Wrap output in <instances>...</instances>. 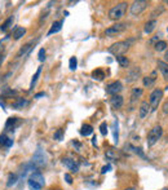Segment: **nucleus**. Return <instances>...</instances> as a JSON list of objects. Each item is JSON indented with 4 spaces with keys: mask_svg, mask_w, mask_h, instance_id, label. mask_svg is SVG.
Returning <instances> with one entry per match:
<instances>
[{
    "mask_svg": "<svg viewBox=\"0 0 168 190\" xmlns=\"http://www.w3.org/2000/svg\"><path fill=\"white\" fill-rule=\"evenodd\" d=\"M162 134H163V128L160 126H155L153 129H150V132L148 133V145L154 146L160 140Z\"/></svg>",
    "mask_w": 168,
    "mask_h": 190,
    "instance_id": "20e7f679",
    "label": "nucleus"
},
{
    "mask_svg": "<svg viewBox=\"0 0 168 190\" xmlns=\"http://www.w3.org/2000/svg\"><path fill=\"white\" fill-rule=\"evenodd\" d=\"M127 23H122V22H116L115 25L110 26L109 29L105 30V35L109 36V38H113V36H116L119 34H122V32L127 29Z\"/></svg>",
    "mask_w": 168,
    "mask_h": 190,
    "instance_id": "423d86ee",
    "label": "nucleus"
},
{
    "mask_svg": "<svg viewBox=\"0 0 168 190\" xmlns=\"http://www.w3.org/2000/svg\"><path fill=\"white\" fill-rule=\"evenodd\" d=\"M162 99H163V89H160V88H156L154 89L153 92H151V95H150V100H149V104H150V107H151V110H156L160 104V101Z\"/></svg>",
    "mask_w": 168,
    "mask_h": 190,
    "instance_id": "39448f33",
    "label": "nucleus"
},
{
    "mask_svg": "<svg viewBox=\"0 0 168 190\" xmlns=\"http://www.w3.org/2000/svg\"><path fill=\"white\" fill-rule=\"evenodd\" d=\"M18 122V118H9L8 119V122H7V124H5V128L7 129H9L10 127H12V129H13V127H14V124Z\"/></svg>",
    "mask_w": 168,
    "mask_h": 190,
    "instance_id": "473e14b6",
    "label": "nucleus"
},
{
    "mask_svg": "<svg viewBox=\"0 0 168 190\" xmlns=\"http://www.w3.org/2000/svg\"><path fill=\"white\" fill-rule=\"evenodd\" d=\"M69 67H70L71 71H75V70H77V67H78V59H77V57H71V58H70Z\"/></svg>",
    "mask_w": 168,
    "mask_h": 190,
    "instance_id": "7c9ffc66",
    "label": "nucleus"
},
{
    "mask_svg": "<svg viewBox=\"0 0 168 190\" xmlns=\"http://www.w3.org/2000/svg\"><path fill=\"white\" fill-rule=\"evenodd\" d=\"M163 113L164 114H168V102H166V104L163 105Z\"/></svg>",
    "mask_w": 168,
    "mask_h": 190,
    "instance_id": "79ce46f5",
    "label": "nucleus"
},
{
    "mask_svg": "<svg viewBox=\"0 0 168 190\" xmlns=\"http://www.w3.org/2000/svg\"><path fill=\"white\" fill-rule=\"evenodd\" d=\"M62 164L66 168H69V170L71 172H74V173L79 172V164L74 159H71V158H63L62 159Z\"/></svg>",
    "mask_w": 168,
    "mask_h": 190,
    "instance_id": "9d476101",
    "label": "nucleus"
},
{
    "mask_svg": "<svg viewBox=\"0 0 168 190\" xmlns=\"http://www.w3.org/2000/svg\"><path fill=\"white\" fill-rule=\"evenodd\" d=\"M124 104V100L120 95H116V96H111L110 99V105L113 106V109H120Z\"/></svg>",
    "mask_w": 168,
    "mask_h": 190,
    "instance_id": "9b49d317",
    "label": "nucleus"
},
{
    "mask_svg": "<svg viewBox=\"0 0 168 190\" xmlns=\"http://www.w3.org/2000/svg\"><path fill=\"white\" fill-rule=\"evenodd\" d=\"M111 170V164H107L105 167H102V170H101V173H106V172H109Z\"/></svg>",
    "mask_w": 168,
    "mask_h": 190,
    "instance_id": "ea45409f",
    "label": "nucleus"
},
{
    "mask_svg": "<svg viewBox=\"0 0 168 190\" xmlns=\"http://www.w3.org/2000/svg\"><path fill=\"white\" fill-rule=\"evenodd\" d=\"M167 5H168V2H167Z\"/></svg>",
    "mask_w": 168,
    "mask_h": 190,
    "instance_id": "3c124183",
    "label": "nucleus"
},
{
    "mask_svg": "<svg viewBox=\"0 0 168 190\" xmlns=\"http://www.w3.org/2000/svg\"><path fill=\"white\" fill-rule=\"evenodd\" d=\"M12 25H13V16H12V17H9V18L2 25V26H0V30H2L3 32H5V31H7Z\"/></svg>",
    "mask_w": 168,
    "mask_h": 190,
    "instance_id": "c85d7f7f",
    "label": "nucleus"
},
{
    "mask_svg": "<svg viewBox=\"0 0 168 190\" xmlns=\"http://www.w3.org/2000/svg\"><path fill=\"white\" fill-rule=\"evenodd\" d=\"M149 3L145 2V0H137V2H133V4L131 5V13L133 16H138L144 12V10L148 8Z\"/></svg>",
    "mask_w": 168,
    "mask_h": 190,
    "instance_id": "0eeeda50",
    "label": "nucleus"
},
{
    "mask_svg": "<svg viewBox=\"0 0 168 190\" xmlns=\"http://www.w3.org/2000/svg\"><path fill=\"white\" fill-rule=\"evenodd\" d=\"M43 96H45V93H44V92H40V93H36L34 97H35V99H39V97H43Z\"/></svg>",
    "mask_w": 168,
    "mask_h": 190,
    "instance_id": "37998d69",
    "label": "nucleus"
},
{
    "mask_svg": "<svg viewBox=\"0 0 168 190\" xmlns=\"http://www.w3.org/2000/svg\"><path fill=\"white\" fill-rule=\"evenodd\" d=\"M27 185H29V188L31 190H41L43 189L41 184H39V182L35 181V180H32V178H30V177H29V180H27Z\"/></svg>",
    "mask_w": 168,
    "mask_h": 190,
    "instance_id": "4be33fe9",
    "label": "nucleus"
},
{
    "mask_svg": "<svg viewBox=\"0 0 168 190\" xmlns=\"http://www.w3.org/2000/svg\"><path fill=\"white\" fill-rule=\"evenodd\" d=\"M167 31H168V29H167Z\"/></svg>",
    "mask_w": 168,
    "mask_h": 190,
    "instance_id": "603ef678",
    "label": "nucleus"
},
{
    "mask_svg": "<svg viewBox=\"0 0 168 190\" xmlns=\"http://www.w3.org/2000/svg\"><path fill=\"white\" fill-rule=\"evenodd\" d=\"M150 104L148 101H142L141 102V105H140V118L141 119H144L149 115V113H150Z\"/></svg>",
    "mask_w": 168,
    "mask_h": 190,
    "instance_id": "f8f14e48",
    "label": "nucleus"
},
{
    "mask_svg": "<svg viewBox=\"0 0 168 190\" xmlns=\"http://www.w3.org/2000/svg\"><path fill=\"white\" fill-rule=\"evenodd\" d=\"M63 178L66 180V182H67V184H73V177H71V175H70V173H65Z\"/></svg>",
    "mask_w": 168,
    "mask_h": 190,
    "instance_id": "58836bf2",
    "label": "nucleus"
},
{
    "mask_svg": "<svg viewBox=\"0 0 168 190\" xmlns=\"http://www.w3.org/2000/svg\"><path fill=\"white\" fill-rule=\"evenodd\" d=\"M164 58L167 59V61H168V49L166 51V54H164Z\"/></svg>",
    "mask_w": 168,
    "mask_h": 190,
    "instance_id": "49530a36",
    "label": "nucleus"
},
{
    "mask_svg": "<svg viewBox=\"0 0 168 190\" xmlns=\"http://www.w3.org/2000/svg\"><path fill=\"white\" fill-rule=\"evenodd\" d=\"M160 190H168V188H164V189H160Z\"/></svg>",
    "mask_w": 168,
    "mask_h": 190,
    "instance_id": "8fccbe9b",
    "label": "nucleus"
},
{
    "mask_svg": "<svg viewBox=\"0 0 168 190\" xmlns=\"http://www.w3.org/2000/svg\"><path fill=\"white\" fill-rule=\"evenodd\" d=\"M100 131H101V134H102V136H106V134H107V124H106V122L101 123Z\"/></svg>",
    "mask_w": 168,
    "mask_h": 190,
    "instance_id": "e433bc0d",
    "label": "nucleus"
},
{
    "mask_svg": "<svg viewBox=\"0 0 168 190\" xmlns=\"http://www.w3.org/2000/svg\"><path fill=\"white\" fill-rule=\"evenodd\" d=\"M53 138L57 140V141H61L63 138V131H62V129H58V131L53 134Z\"/></svg>",
    "mask_w": 168,
    "mask_h": 190,
    "instance_id": "c9c22d12",
    "label": "nucleus"
},
{
    "mask_svg": "<svg viewBox=\"0 0 168 190\" xmlns=\"http://www.w3.org/2000/svg\"><path fill=\"white\" fill-rule=\"evenodd\" d=\"M8 140H9V138H8L5 134H2V136H0V144H2V145H5V146H7Z\"/></svg>",
    "mask_w": 168,
    "mask_h": 190,
    "instance_id": "4c0bfd02",
    "label": "nucleus"
},
{
    "mask_svg": "<svg viewBox=\"0 0 168 190\" xmlns=\"http://www.w3.org/2000/svg\"><path fill=\"white\" fill-rule=\"evenodd\" d=\"M167 47H168V45H167V43H166L164 40H159V41H156V43H155V45H154L155 51H158V52L164 51Z\"/></svg>",
    "mask_w": 168,
    "mask_h": 190,
    "instance_id": "c756f323",
    "label": "nucleus"
},
{
    "mask_svg": "<svg viewBox=\"0 0 168 190\" xmlns=\"http://www.w3.org/2000/svg\"><path fill=\"white\" fill-rule=\"evenodd\" d=\"M133 43V40H123V41H116L114 43V44H111L109 48H107V52H109L110 54H114L115 57L118 56H124V53H126L129 47H131V44Z\"/></svg>",
    "mask_w": 168,
    "mask_h": 190,
    "instance_id": "f257e3e1",
    "label": "nucleus"
},
{
    "mask_svg": "<svg viewBox=\"0 0 168 190\" xmlns=\"http://www.w3.org/2000/svg\"><path fill=\"white\" fill-rule=\"evenodd\" d=\"M156 66H158L159 71L162 73V75H163L164 80L168 81V63L164 62V61H162V59H159V61L156 62Z\"/></svg>",
    "mask_w": 168,
    "mask_h": 190,
    "instance_id": "ddd939ff",
    "label": "nucleus"
},
{
    "mask_svg": "<svg viewBox=\"0 0 168 190\" xmlns=\"http://www.w3.org/2000/svg\"><path fill=\"white\" fill-rule=\"evenodd\" d=\"M105 78V73L102 71L101 69H96L92 71V79H95V80H104Z\"/></svg>",
    "mask_w": 168,
    "mask_h": 190,
    "instance_id": "aec40b11",
    "label": "nucleus"
},
{
    "mask_svg": "<svg viewBox=\"0 0 168 190\" xmlns=\"http://www.w3.org/2000/svg\"><path fill=\"white\" fill-rule=\"evenodd\" d=\"M142 83H144L145 87H151V85H153L155 83V71L151 74V77H145L142 79Z\"/></svg>",
    "mask_w": 168,
    "mask_h": 190,
    "instance_id": "393cba45",
    "label": "nucleus"
},
{
    "mask_svg": "<svg viewBox=\"0 0 168 190\" xmlns=\"http://www.w3.org/2000/svg\"><path fill=\"white\" fill-rule=\"evenodd\" d=\"M129 148H131V149L133 150V153H134V154H137L138 156H141V158L146 159V155H145V153H144V151L141 150L140 148H136V146H129Z\"/></svg>",
    "mask_w": 168,
    "mask_h": 190,
    "instance_id": "2f4dec72",
    "label": "nucleus"
},
{
    "mask_svg": "<svg viewBox=\"0 0 168 190\" xmlns=\"http://www.w3.org/2000/svg\"><path fill=\"white\" fill-rule=\"evenodd\" d=\"M40 74H41V66H39V67H38L36 73L34 74V77H32V79H31V83H30V91H32V89H34V87H35V84H36L38 79H39Z\"/></svg>",
    "mask_w": 168,
    "mask_h": 190,
    "instance_id": "5701e85b",
    "label": "nucleus"
},
{
    "mask_svg": "<svg viewBox=\"0 0 168 190\" xmlns=\"http://www.w3.org/2000/svg\"><path fill=\"white\" fill-rule=\"evenodd\" d=\"M25 34H26V29H25V27H17V29L14 30V32H13V38H14L16 40H18Z\"/></svg>",
    "mask_w": 168,
    "mask_h": 190,
    "instance_id": "a878e982",
    "label": "nucleus"
},
{
    "mask_svg": "<svg viewBox=\"0 0 168 190\" xmlns=\"http://www.w3.org/2000/svg\"><path fill=\"white\" fill-rule=\"evenodd\" d=\"M122 89H123L122 83L119 80H116V81H113V83L107 84V87H106V93L107 95H111V96H116V95H119V92H122Z\"/></svg>",
    "mask_w": 168,
    "mask_h": 190,
    "instance_id": "6e6552de",
    "label": "nucleus"
},
{
    "mask_svg": "<svg viewBox=\"0 0 168 190\" xmlns=\"http://www.w3.org/2000/svg\"><path fill=\"white\" fill-rule=\"evenodd\" d=\"M124 190H134V188H127V189H124Z\"/></svg>",
    "mask_w": 168,
    "mask_h": 190,
    "instance_id": "09e8293b",
    "label": "nucleus"
},
{
    "mask_svg": "<svg viewBox=\"0 0 168 190\" xmlns=\"http://www.w3.org/2000/svg\"><path fill=\"white\" fill-rule=\"evenodd\" d=\"M47 160H48V158H47L45 151L39 146V148L36 149L34 156H32V160H31L32 164H34L36 168H41V167H44L47 164Z\"/></svg>",
    "mask_w": 168,
    "mask_h": 190,
    "instance_id": "7ed1b4c3",
    "label": "nucleus"
},
{
    "mask_svg": "<svg viewBox=\"0 0 168 190\" xmlns=\"http://www.w3.org/2000/svg\"><path fill=\"white\" fill-rule=\"evenodd\" d=\"M2 93H3L4 96H13V95L17 93V92L13 91V89H10V88H8V87H5V88H3Z\"/></svg>",
    "mask_w": 168,
    "mask_h": 190,
    "instance_id": "72a5a7b5",
    "label": "nucleus"
},
{
    "mask_svg": "<svg viewBox=\"0 0 168 190\" xmlns=\"http://www.w3.org/2000/svg\"><path fill=\"white\" fill-rule=\"evenodd\" d=\"M62 23H63V20H61V21H56V22H53L52 23V27H51V30L48 31V36H51V35H53V34H57V32L62 29Z\"/></svg>",
    "mask_w": 168,
    "mask_h": 190,
    "instance_id": "2eb2a0df",
    "label": "nucleus"
},
{
    "mask_svg": "<svg viewBox=\"0 0 168 190\" xmlns=\"http://www.w3.org/2000/svg\"><path fill=\"white\" fill-rule=\"evenodd\" d=\"M30 178H32V180H35V181H38L39 184H41L43 186L45 185V178H44V176H43L40 172H38V171H36V172H32L31 176H30Z\"/></svg>",
    "mask_w": 168,
    "mask_h": 190,
    "instance_id": "a211bd4d",
    "label": "nucleus"
},
{
    "mask_svg": "<svg viewBox=\"0 0 168 190\" xmlns=\"http://www.w3.org/2000/svg\"><path fill=\"white\" fill-rule=\"evenodd\" d=\"M156 25H158V21H156V20H150L149 22H146V23H145V29H144V31L146 32V34H151V32H153V31L155 30Z\"/></svg>",
    "mask_w": 168,
    "mask_h": 190,
    "instance_id": "dca6fc26",
    "label": "nucleus"
},
{
    "mask_svg": "<svg viewBox=\"0 0 168 190\" xmlns=\"http://www.w3.org/2000/svg\"><path fill=\"white\" fill-rule=\"evenodd\" d=\"M127 3H119L116 4L115 7H113L110 10H109V17L114 21H119L120 18L124 17L126 14V10H127Z\"/></svg>",
    "mask_w": 168,
    "mask_h": 190,
    "instance_id": "f03ea898",
    "label": "nucleus"
},
{
    "mask_svg": "<svg viewBox=\"0 0 168 190\" xmlns=\"http://www.w3.org/2000/svg\"><path fill=\"white\" fill-rule=\"evenodd\" d=\"M92 144H93V145L97 144V137H96V136H93V138H92Z\"/></svg>",
    "mask_w": 168,
    "mask_h": 190,
    "instance_id": "a18cd8bd",
    "label": "nucleus"
},
{
    "mask_svg": "<svg viewBox=\"0 0 168 190\" xmlns=\"http://www.w3.org/2000/svg\"><path fill=\"white\" fill-rule=\"evenodd\" d=\"M162 12H163V8H160L159 10H158V9H155V10H154V12H153V13H151V17H153V18H154V17H156V13H158V16H159V13H162Z\"/></svg>",
    "mask_w": 168,
    "mask_h": 190,
    "instance_id": "a19ab883",
    "label": "nucleus"
},
{
    "mask_svg": "<svg viewBox=\"0 0 168 190\" xmlns=\"http://www.w3.org/2000/svg\"><path fill=\"white\" fill-rule=\"evenodd\" d=\"M18 181V176L16 175V173H10V175L8 176V181H7V186L8 188H12L13 185H16Z\"/></svg>",
    "mask_w": 168,
    "mask_h": 190,
    "instance_id": "bb28decb",
    "label": "nucleus"
},
{
    "mask_svg": "<svg viewBox=\"0 0 168 190\" xmlns=\"http://www.w3.org/2000/svg\"><path fill=\"white\" fill-rule=\"evenodd\" d=\"M144 93V89L141 88V87H134V88H132V92H131V102L133 104L134 101H137L141 96H142Z\"/></svg>",
    "mask_w": 168,
    "mask_h": 190,
    "instance_id": "4468645a",
    "label": "nucleus"
},
{
    "mask_svg": "<svg viewBox=\"0 0 168 190\" xmlns=\"http://www.w3.org/2000/svg\"><path fill=\"white\" fill-rule=\"evenodd\" d=\"M29 105V101L25 100V99H18L16 102H13L12 104V107L16 109V110H21V109H23L25 106Z\"/></svg>",
    "mask_w": 168,
    "mask_h": 190,
    "instance_id": "f3484780",
    "label": "nucleus"
},
{
    "mask_svg": "<svg viewBox=\"0 0 168 190\" xmlns=\"http://www.w3.org/2000/svg\"><path fill=\"white\" fill-rule=\"evenodd\" d=\"M32 44H34V43L31 41V43H27V44H26V45H23V47L20 49V52L17 53V57H22V56H26V54H27V53L31 51Z\"/></svg>",
    "mask_w": 168,
    "mask_h": 190,
    "instance_id": "6ab92c4d",
    "label": "nucleus"
},
{
    "mask_svg": "<svg viewBox=\"0 0 168 190\" xmlns=\"http://www.w3.org/2000/svg\"><path fill=\"white\" fill-rule=\"evenodd\" d=\"M93 133V127L91 126V124H84V126L82 127V129H80V134L82 136H89V134H92Z\"/></svg>",
    "mask_w": 168,
    "mask_h": 190,
    "instance_id": "b1692460",
    "label": "nucleus"
},
{
    "mask_svg": "<svg viewBox=\"0 0 168 190\" xmlns=\"http://www.w3.org/2000/svg\"><path fill=\"white\" fill-rule=\"evenodd\" d=\"M113 134H114V142L118 144L119 141V122L114 120L113 123Z\"/></svg>",
    "mask_w": 168,
    "mask_h": 190,
    "instance_id": "412c9836",
    "label": "nucleus"
},
{
    "mask_svg": "<svg viewBox=\"0 0 168 190\" xmlns=\"http://www.w3.org/2000/svg\"><path fill=\"white\" fill-rule=\"evenodd\" d=\"M140 75H141V69H140L138 66L132 67V69L128 71L127 77H126L127 83H133V81H136V80L140 78Z\"/></svg>",
    "mask_w": 168,
    "mask_h": 190,
    "instance_id": "1a4fd4ad",
    "label": "nucleus"
},
{
    "mask_svg": "<svg viewBox=\"0 0 168 190\" xmlns=\"http://www.w3.org/2000/svg\"><path fill=\"white\" fill-rule=\"evenodd\" d=\"M13 145V140H8V142H7V148H10V146H12Z\"/></svg>",
    "mask_w": 168,
    "mask_h": 190,
    "instance_id": "c03bdc74",
    "label": "nucleus"
},
{
    "mask_svg": "<svg viewBox=\"0 0 168 190\" xmlns=\"http://www.w3.org/2000/svg\"><path fill=\"white\" fill-rule=\"evenodd\" d=\"M38 58H39L40 62L45 61V49H44V48H41V49L39 51V53H38Z\"/></svg>",
    "mask_w": 168,
    "mask_h": 190,
    "instance_id": "f704fd0d",
    "label": "nucleus"
},
{
    "mask_svg": "<svg viewBox=\"0 0 168 190\" xmlns=\"http://www.w3.org/2000/svg\"><path fill=\"white\" fill-rule=\"evenodd\" d=\"M116 61L119 62V65H120L122 67H128V65H129V59L126 56H118Z\"/></svg>",
    "mask_w": 168,
    "mask_h": 190,
    "instance_id": "cd10ccee",
    "label": "nucleus"
},
{
    "mask_svg": "<svg viewBox=\"0 0 168 190\" xmlns=\"http://www.w3.org/2000/svg\"><path fill=\"white\" fill-rule=\"evenodd\" d=\"M3 59H4V56H3L2 53H0V63H2V61H3Z\"/></svg>",
    "mask_w": 168,
    "mask_h": 190,
    "instance_id": "de8ad7c7",
    "label": "nucleus"
}]
</instances>
